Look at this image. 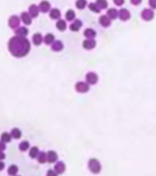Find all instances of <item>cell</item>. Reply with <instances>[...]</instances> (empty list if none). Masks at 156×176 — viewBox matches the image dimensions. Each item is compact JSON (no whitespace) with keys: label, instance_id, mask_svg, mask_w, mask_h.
<instances>
[{"label":"cell","instance_id":"obj_1","mask_svg":"<svg viewBox=\"0 0 156 176\" xmlns=\"http://www.w3.org/2000/svg\"><path fill=\"white\" fill-rule=\"evenodd\" d=\"M7 48L13 56L21 58L26 56L31 51V43L26 37H19L16 35L9 40Z\"/></svg>","mask_w":156,"mask_h":176},{"label":"cell","instance_id":"obj_2","mask_svg":"<svg viewBox=\"0 0 156 176\" xmlns=\"http://www.w3.org/2000/svg\"><path fill=\"white\" fill-rule=\"evenodd\" d=\"M101 164L98 159L92 158L88 160V169L94 174H98L101 172Z\"/></svg>","mask_w":156,"mask_h":176},{"label":"cell","instance_id":"obj_3","mask_svg":"<svg viewBox=\"0 0 156 176\" xmlns=\"http://www.w3.org/2000/svg\"><path fill=\"white\" fill-rule=\"evenodd\" d=\"M88 83L86 82H77L75 86V88L76 90L78 92V93H81V94H84V93H86V92L89 91L90 89V86H89Z\"/></svg>","mask_w":156,"mask_h":176},{"label":"cell","instance_id":"obj_4","mask_svg":"<svg viewBox=\"0 0 156 176\" xmlns=\"http://www.w3.org/2000/svg\"><path fill=\"white\" fill-rule=\"evenodd\" d=\"M140 17L146 21H150L154 18V12L151 9H145L140 13Z\"/></svg>","mask_w":156,"mask_h":176},{"label":"cell","instance_id":"obj_5","mask_svg":"<svg viewBox=\"0 0 156 176\" xmlns=\"http://www.w3.org/2000/svg\"><path fill=\"white\" fill-rule=\"evenodd\" d=\"M85 80L86 83H88L89 85H95L96 83L98 82V76L95 73L90 72V73H87L85 75Z\"/></svg>","mask_w":156,"mask_h":176},{"label":"cell","instance_id":"obj_6","mask_svg":"<svg viewBox=\"0 0 156 176\" xmlns=\"http://www.w3.org/2000/svg\"><path fill=\"white\" fill-rule=\"evenodd\" d=\"M19 24H20V19L18 16H11L9 19V26L13 29H17L18 28H19Z\"/></svg>","mask_w":156,"mask_h":176},{"label":"cell","instance_id":"obj_7","mask_svg":"<svg viewBox=\"0 0 156 176\" xmlns=\"http://www.w3.org/2000/svg\"><path fill=\"white\" fill-rule=\"evenodd\" d=\"M82 45H83L84 49L89 51V50H92L95 47L96 42H95V39H86L83 41V44Z\"/></svg>","mask_w":156,"mask_h":176},{"label":"cell","instance_id":"obj_8","mask_svg":"<svg viewBox=\"0 0 156 176\" xmlns=\"http://www.w3.org/2000/svg\"><path fill=\"white\" fill-rule=\"evenodd\" d=\"M118 18H120L122 21L129 20L130 19V13L128 9H121L120 11H118Z\"/></svg>","mask_w":156,"mask_h":176},{"label":"cell","instance_id":"obj_9","mask_svg":"<svg viewBox=\"0 0 156 176\" xmlns=\"http://www.w3.org/2000/svg\"><path fill=\"white\" fill-rule=\"evenodd\" d=\"M99 23H100V25L102 27L108 28L111 24V19L108 18V15H102V16L99 18Z\"/></svg>","mask_w":156,"mask_h":176},{"label":"cell","instance_id":"obj_10","mask_svg":"<svg viewBox=\"0 0 156 176\" xmlns=\"http://www.w3.org/2000/svg\"><path fill=\"white\" fill-rule=\"evenodd\" d=\"M58 160V155L54 150H49L47 152V162L50 163L55 162Z\"/></svg>","mask_w":156,"mask_h":176},{"label":"cell","instance_id":"obj_11","mask_svg":"<svg viewBox=\"0 0 156 176\" xmlns=\"http://www.w3.org/2000/svg\"><path fill=\"white\" fill-rule=\"evenodd\" d=\"M40 12V7L36 5H31L28 9V13L31 16V18H37Z\"/></svg>","mask_w":156,"mask_h":176},{"label":"cell","instance_id":"obj_12","mask_svg":"<svg viewBox=\"0 0 156 176\" xmlns=\"http://www.w3.org/2000/svg\"><path fill=\"white\" fill-rule=\"evenodd\" d=\"M20 19L21 20L23 21L24 24L26 25H31V16L29 15V13H27V12H22L21 13V16H20Z\"/></svg>","mask_w":156,"mask_h":176},{"label":"cell","instance_id":"obj_13","mask_svg":"<svg viewBox=\"0 0 156 176\" xmlns=\"http://www.w3.org/2000/svg\"><path fill=\"white\" fill-rule=\"evenodd\" d=\"M51 50L53 51H61L63 49V43L61 41H54L51 46Z\"/></svg>","mask_w":156,"mask_h":176},{"label":"cell","instance_id":"obj_14","mask_svg":"<svg viewBox=\"0 0 156 176\" xmlns=\"http://www.w3.org/2000/svg\"><path fill=\"white\" fill-rule=\"evenodd\" d=\"M39 7L40 11H41L42 13H47L51 9V4L48 1H46V0H44V1H41L40 3Z\"/></svg>","mask_w":156,"mask_h":176},{"label":"cell","instance_id":"obj_15","mask_svg":"<svg viewBox=\"0 0 156 176\" xmlns=\"http://www.w3.org/2000/svg\"><path fill=\"white\" fill-rule=\"evenodd\" d=\"M82 25H83V23H82L80 19H75V21L70 25V29L72 31H79Z\"/></svg>","mask_w":156,"mask_h":176},{"label":"cell","instance_id":"obj_16","mask_svg":"<svg viewBox=\"0 0 156 176\" xmlns=\"http://www.w3.org/2000/svg\"><path fill=\"white\" fill-rule=\"evenodd\" d=\"M66 166L63 162H58L55 165H54V170L58 174H62L65 172Z\"/></svg>","mask_w":156,"mask_h":176},{"label":"cell","instance_id":"obj_17","mask_svg":"<svg viewBox=\"0 0 156 176\" xmlns=\"http://www.w3.org/2000/svg\"><path fill=\"white\" fill-rule=\"evenodd\" d=\"M15 33H16L17 36H19V37H26L28 34V30L25 27H19L15 30Z\"/></svg>","mask_w":156,"mask_h":176},{"label":"cell","instance_id":"obj_18","mask_svg":"<svg viewBox=\"0 0 156 176\" xmlns=\"http://www.w3.org/2000/svg\"><path fill=\"white\" fill-rule=\"evenodd\" d=\"M32 41H33V43H34L36 46L41 45V42L43 41V38H42L41 34L39 33V32L35 33V34L33 35V37H32Z\"/></svg>","mask_w":156,"mask_h":176},{"label":"cell","instance_id":"obj_19","mask_svg":"<svg viewBox=\"0 0 156 176\" xmlns=\"http://www.w3.org/2000/svg\"><path fill=\"white\" fill-rule=\"evenodd\" d=\"M84 35H85V37L86 38V39H95V37L96 36V33H95V31L93 29L88 28V29H86L85 30Z\"/></svg>","mask_w":156,"mask_h":176},{"label":"cell","instance_id":"obj_20","mask_svg":"<svg viewBox=\"0 0 156 176\" xmlns=\"http://www.w3.org/2000/svg\"><path fill=\"white\" fill-rule=\"evenodd\" d=\"M50 18L51 19H59L61 18V11L57 9H53L50 11Z\"/></svg>","mask_w":156,"mask_h":176},{"label":"cell","instance_id":"obj_21","mask_svg":"<svg viewBox=\"0 0 156 176\" xmlns=\"http://www.w3.org/2000/svg\"><path fill=\"white\" fill-rule=\"evenodd\" d=\"M107 15L108 16V18L112 20V19H116L118 17V11L116 9H109L107 12Z\"/></svg>","mask_w":156,"mask_h":176},{"label":"cell","instance_id":"obj_22","mask_svg":"<svg viewBox=\"0 0 156 176\" xmlns=\"http://www.w3.org/2000/svg\"><path fill=\"white\" fill-rule=\"evenodd\" d=\"M43 41H44V43L47 44V45H51L54 41V35L51 34V33L46 34V36L44 37V39H43Z\"/></svg>","mask_w":156,"mask_h":176},{"label":"cell","instance_id":"obj_23","mask_svg":"<svg viewBox=\"0 0 156 176\" xmlns=\"http://www.w3.org/2000/svg\"><path fill=\"white\" fill-rule=\"evenodd\" d=\"M66 27H67V24H66L65 20L63 19H59L56 23V28L60 30V31H64Z\"/></svg>","mask_w":156,"mask_h":176},{"label":"cell","instance_id":"obj_24","mask_svg":"<svg viewBox=\"0 0 156 176\" xmlns=\"http://www.w3.org/2000/svg\"><path fill=\"white\" fill-rule=\"evenodd\" d=\"M65 19H67L68 21H73V19H76V13H75V11L72 10V9H69V10L66 11V13H65Z\"/></svg>","mask_w":156,"mask_h":176},{"label":"cell","instance_id":"obj_25","mask_svg":"<svg viewBox=\"0 0 156 176\" xmlns=\"http://www.w3.org/2000/svg\"><path fill=\"white\" fill-rule=\"evenodd\" d=\"M37 159H38V162L40 163H45L47 162V153H45V152L43 151L40 152Z\"/></svg>","mask_w":156,"mask_h":176},{"label":"cell","instance_id":"obj_26","mask_svg":"<svg viewBox=\"0 0 156 176\" xmlns=\"http://www.w3.org/2000/svg\"><path fill=\"white\" fill-rule=\"evenodd\" d=\"M18 172H19V168H18L17 165H15V164L10 165L9 168V170H7V172H9V174L12 175V176L16 175L18 173Z\"/></svg>","mask_w":156,"mask_h":176},{"label":"cell","instance_id":"obj_27","mask_svg":"<svg viewBox=\"0 0 156 176\" xmlns=\"http://www.w3.org/2000/svg\"><path fill=\"white\" fill-rule=\"evenodd\" d=\"M39 153H40V151H39L38 147H32L31 149V150H29V156H31V158H32V159H35L38 157Z\"/></svg>","mask_w":156,"mask_h":176},{"label":"cell","instance_id":"obj_28","mask_svg":"<svg viewBox=\"0 0 156 176\" xmlns=\"http://www.w3.org/2000/svg\"><path fill=\"white\" fill-rule=\"evenodd\" d=\"M88 9L94 13H100L101 11V9L98 7V6L96 5V3H90L88 5Z\"/></svg>","mask_w":156,"mask_h":176},{"label":"cell","instance_id":"obj_29","mask_svg":"<svg viewBox=\"0 0 156 176\" xmlns=\"http://www.w3.org/2000/svg\"><path fill=\"white\" fill-rule=\"evenodd\" d=\"M95 3L98 6V7L100 9H106L108 7V5L107 0H96Z\"/></svg>","mask_w":156,"mask_h":176},{"label":"cell","instance_id":"obj_30","mask_svg":"<svg viewBox=\"0 0 156 176\" xmlns=\"http://www.w3.org/2000/svg\"><path fill=\"white\" fill-rule=\"evenodd\" d=\"M11 136L14 138V139H19V138L21 137V131H20V129H19V128H13L12 130H11Z\"/></svg>","mask_w":156,"mask_h":176},{"label":"cell","instance_id":"obj_31","mask_svg":"<svg viewBox=\"0 0 156 176\" xmlns=\"http://www.w3.org/2000/svg\"><path fill=\"white\" fill-rule=\"evenodd\" d=\"M87 3H86V0H77L76 6L78 9H84L85 7L86 6Z\"/></svg>","mask_w":156,"mask_h":176},{"label":"cell","instance_id":"obj_32","mask_svg":"<svg viewBox=\"0 0 156 176\" xmlns=\"http://www.w3.org/2000/svg\"><path fill=\"white\" fill-rule=\"evenodd\" d=\"M11 134H9L6 132H4L2 135H1V140L5 143H7V142H10L11 140Z\"/></svg>","mask_w":156,"mask_h":176},{"label":"cell","instance_id":"obj_33","mask_svg":"<svg viewBox=\"0 0 156 176\" xmlns=\"http://www.w3.org/2000/svg\"><path fill=\"white\" fill-rule=\"evenodd\" d=\"M19 150H21V151H26L28 148H29V143L28 142V141H26V140H24V141H22L20 144H19Z\"/></svg>","mask_w":156,"mask_h":176},{"label":"cell","instance_id":"obj_34","mask_svg":"<svg viewBox=\"0 0 156 176\" xmlns=\"http://www.w3.org/2000/svg\"><path fill=\"white\" fill-rule=\"evenodd\" d=\"M46 176H58V173L55 172V170H49Z\"/></svg>","mask_w":156,"mask_h":176},{"label":"cell","instance_id":"obj_35","mask_svg":"<svg viewBox=\"0 0 156 176\" xmlns=\"http://www.w3.org/2000/svg\"><path fill=\"white\" fill-rule=\"evenodd\" d=\"M149 6L152 9H156V0H149Z\"/></svg>","mask_w":156,"mask_h":176},{"label":"cell","instance_id":"obj_36","mask_svg":"<svg viewBox=\"0 0 156 176\" xmlns=\"http://www.w3.org/2000/svg\"><path fill=\"white\" fill-rule=\"evenodd\" d=\"M114 3L118 6H121L125 3V0H114Z\"/></svg>","mask_w":156,"mask_h":176},{"label":"cell","instance_id":"obj_37","mask_svg":"<svg viewBox=\"0 0 156 176\" xmlns=\"http://www.w3.org/2000/svg\"><path fill=\"white\" fill-rule=\"evenodd\" d=\"M142 2V0H130V3L134 6H139Z\"/></svg>","mask_w":156,"mask_h":176},{"label":"cell","instance_id":"obj_38","mask_svg":"<svg viewBox=\"0 0 156 176\" xmlns=\"http://www.w3.org/2000/svg\"><path fill=\"white\" fill-rule=\"evenodd\" d=\"M5 149H6V143L1 140V141H0V150L3 151Z\"/></svg>","mask_w":156,"mask_h":176},{"label":"cell","instance_id":"obj_39","mask_svg":"<svg viewBox=\"0 0 156 176\" xmlns=\"http://www.w3.org/2000/svg\"><path fill=\"white\" fill-rule=\"evenodd\" d=\"M5 157H6V155L4 154V152H3L2 150H0V160H3V159H5Z\"/></svg>","mask_w":156,"mask_h":176},{"label":"cell","instance_id":"obj_40","mask_svg":"<svg viewBox=\"0 0 156 176\" xmlns=\"http://www.w3.org/2000/svg\"><path fill=\"white\" fill-rule=\"evenodd\" d=\"M5 167V163L3 162H0V171H2Z\"/></svg>","mask_w":156,"mask_h":176}]
</instances>
